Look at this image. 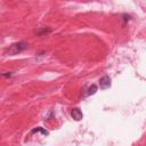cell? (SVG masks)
<instances>
[{
  "label": "cell",
  "mask_w": 146,
  "mask_h": 146,
  "mask_svg": "<svg viewBox=\"0 0 146 146\" xmlns=\"http://www.w3.org/2000/svg\"><path fill=\"white\" fill-rule=\"evenodd\" d=\"M27 48V43L24 42V41H18V42H15L13 44L9 46L8 48V54L9 55H17L22 51H24L25 49Z\"/></svg>",
  "instance_id": "6da1fadb"
},
{
  "label": "cell",
  "mask_w": 146,
  "mask_h": 146,
  "mask_svg": "<svg viewBox=\"0 0 146 146\" xmlns=\"http://www.w3.org/2000/svg\"><path fill=\"white\" fill-rule=\"evenodd\" d=\"M70 114H71V117H72L73 120H75V121H80V120H82V117H83V114H82L81 110L78 108V107L72 108Z\"/></svg>",
  "instance_id": "3957f363"
},
{
  "label": "cell",
  "mask_w": 146,
  "mask_h": 146,
  "mask_svg": "<svg viewBox=\"0 0 146 146\" xmlns=\"http://www.w3.org/2000/svg\"><path fill=\"white\" fill-rule=\"evenodd\" d=\"M131 19V16L130 15H127V14H124V15H122V21H123V25L127 23V22H129Z\"/></svg>",
  "instance_id": "52a82bcc"
},
{
  "label": "cell",
  "mask_w": 146,
  "mask_h": 146,
  "mask_svg": "<svg viewBox=\"0 0 146 146\" xmlns=\"http://www.w3.org/2000/svg\"><path fill=\"white\" fill-rule=\"evenodd\" d=\"M96 91H97V86L96 84H91V87H89L88 90H87V95L88 96L94 95V94H96Z\"/></svg>",
  "instance_id": "8992f818"
},
{
  "label": "cell",
  "mask_w": 146,
  "mask_h": 146,
  "mask_svg": "<svg viewBox=\"0 0 146 146\" xmlns=\"http://www.w3.org/2000/svg\"><path fill=\"white\" fill-rule=\"evenodd\" d=\"M50 32H51V29H49V27H41V29H39L35 33H36V35H39V36H43V35L49 34Z\"/></svg>",
  "instance_id": "277c9868"
},
{
  "label": "cell",
  "mask_w": 146,
  "mask_h": 146,
  "mask_svg": "<svg viewBox=\"0 0 146 146\" xmlns=\"http://www.w3.org/2000/svg\"><path fill=\"white\" fill-rule=\"evenodd\" d=\"M99 87L102 90H106L111 87V79L108 75H104L103 78H100L99 80Z\"/></svg>",
  "instance_id": "7a4b0ae2"
},
{
  "label": "cell",
  "mask_w": 146,
  "mask_h": 146,
  "mask_svg": "<svg viewBox=\"0 0 146 146\" xmlns=\"http://www.w3.org/2000/svg\"><path fill=\"white\" fill-rule=\"evenodd\" d=\"M35 132H41L42 135H44V136H48V131L47 130H44L43 128H41V127H36V128H34L31 132H30V135H32V133H35Z\"/></svg>",
  "instance_id": "5b68a950"
},
{
  "label": "cell",
  "mask_w": 146,
  "mask_h": 146,
  "mask_svg": "<svg viewBox=\"0 0 146 146\" xmlns=\"http://www.w3.org/2000/svg\"><path fill=\"white\" fill-rule=\"evenodd\" d=\"M13 72H5V73H2V78H10V76H13Z\"/></svg>",
  "instance_id": "ba28073f"
}]
</instances>
